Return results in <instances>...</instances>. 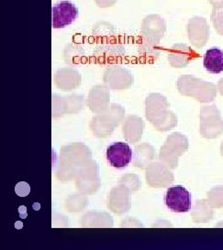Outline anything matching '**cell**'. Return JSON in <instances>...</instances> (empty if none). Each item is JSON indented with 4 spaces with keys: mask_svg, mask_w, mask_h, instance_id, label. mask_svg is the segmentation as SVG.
Wrapping results in <instances>:
<instances>
[{
    "mask_svg": "<svg viewBox=\"0 0 223 250\" xmlns=\"http://www.w3.org/2000/svg\"><path fill=\"white\" fill-rule=\"evenodd\" d=\"M107 160L112 167L122 169L132 162V148L124 142H116L107 148Z\"/></svg>",
    "mask_w": 223,
    "mask_h": 250,
    "instance_id": "cell-5",
    "label": "cell"
},
{
    "mask_svg": "<svg viewBox=\"0 0 223 250\" xmlns=\"http://www.w3.org/2000/svg\"><path fill=\"white\" fill-rule=\"evenodd\" d=\"M116 34V30L111 23L100 21L94 25L92 28V36L99 42L110 41Z\"/></svg>",
    "mask_w": 223,
    "mask_h": 250,
    "instance_id": "cell-10",
    "label": "cell"
},
{
    "mask_svg": "<svg viewBox=\"0 0 223 250\" xmlns=\"http://www.w3.org/2000/svg\"><path fill=\"white\" fill-rule=\"evenodd\" d=\"M165 205L175 213H187L191 209V195L183 186H173L165 194Z\"/></svg>",
    "mask_w": 223,
    "mask_h": 250,
    "instance_id": "cell-2",
    "label": "cell"
},
{
    "mask_svg": "<svg viewBox=\"0 0 223 250\" xmlns=\"http://www.w3.org/2000/svg\"><path fill=\"white\" fill-rule=\"evenodd\" d=\"M166 30V23L161 16L152 14L145 17L141 23V35L152 41L160 42Z\"/></svg>",
    "mask_w": 223,
    "mask_h": 250,
    "instance_id": "cell-6",
    "label": "cell"
},
{
    "mask_svg": "<svg viewBox=\"0 0 223 250\" xmlns=\"http://www.w3.org/2000/svg\"><path fill=\"white\" fill-rule=\"evenodd\" d=\"M199 55L186 44H175L169 52L168 59L173 67L182 68L188 64L190 61L195 59Z\"/></svg>",
    "mask_w": 223,
    "mask_h": 250,
    "instance_id": "cell-7",
    "label": "cell"
},
{
    "mask_svg": "<svg viewBox=\"0 0 223 250\" xmlns=\"http://www.w3.org/2000/svg\"><path fill=\"white\" fill-rule=\"evenodd\" d=\"M97 54L102 60L113 61L119 58L122 54L121 45L118 42H105L97 49Z\"/></svg>",
    "mask_w": 223,
    "mask_h": 250,
    "instance_id": "cell-12",
    "label": "cell"
},
{
    "mask_svg": "<svg viewBox=\"0 0 223 250\" xmlns=\"http://www.w3.org/2000/svg\"><path fill=\"white\" fill-rule=\"evenodd\" d=\"M140 51L142 56H144L145 58L155 60L159 56L161 48H160L159 42L152 41V40L142 37L140 42Z\"/></svg>",
    "mask_w": 223,
    "mask_h": 250,
    "instance_id": "cell-13",
    "label": "cell"
},
{
    "mask_svg": "<svg viewBox=\"0 0 223 250\" xmlns=\"http://www.w3.org/2000/svg\"><path fill=\"white\" fill-rule=\"evenodd\" d=\"M82 48L79 45L69 44L66 49V56L67 60L71 63H76L79 62L82 57Z\"/></svg>",
    "mask_w": 223,
    "mask_h": 250,
    "instance_id": "cell-14",
    "label": "cell"
},
{
    "mask_svg": "<svg viewBox=\"0 0 223 250\" xmlns=\"http://www.w3.org/2000/svg\"><path fill=\"white\" fill-rule=\"evenodd\" d=\"M105 80L112 85L113 89H122L129 86L133 79L130 73L125 70L112 68L106 73Z\"/></svg>",
    "mask_w": 223,
    "mask_h": 250,
    "instance_id": "cell-9",
    "label": "cell"
},
{
    "mask_svg": "<svg viewBox=\"0 0 223 250\" xmlns=\"http://www.w3.org/2000/svg\"><path fill=\"white\" fill-rule=\"evenodd\" d=\"M218 88L220 90L221 94L223 96V79H221L220 82H219V83H218Z\"/></svg>",
    "mask_w": 223,
    "mask_h": 250,
    "instance_id": "cell-18",
    "label": "cell"
},
{
    "mask_svg": "<svg viewBox=\"0 0 223 250\" xmlns=\"http://www.w3.org/2000/svg\"></svg>",
    "mask_w": 223,
    "mask_h": 250,
    "instance_id": "cell-19",
    "label": "cell"
},
{
    "mask_svg": "<svg viewBox=\"0 0 223 250\" xmlns=\"http://www.w3.org/2000/svg\"><path fill=\"white\" fill-rule=\"evenodd\" d=\"M187 34L190 42L201 48L208 42L209 38V26L207 20L201 17H194L187 23Z\"/></svg>",
    "mask_w": 223,
    "mask_h": 250,
    "instance_id": "cell-4",
    "label": "cell"
},
{
    "mask_svg": "<svg viewBox=\"0 0 223 250\" xmlns=\"http://www.w3.org/2000/svg\"><path fill=\"white\" fill-rule=\"evenodd\" d=\"M178 87L185 96H194L201 102H210L216 97V86L211 83L197 79L191 75L179 78Z\"/></svg>",
    "mask_w": 223,
    "mask_h": 250,
    "instance_id": "cell-1",
    "label": "cell"
},
{
    "mask_svg": "<svg viewBox=\"0 0 223 250\" xmlns=\"http://www.w3.org/2000/svg\"><path fill=\"white\" fill-rule=\"evenodd\" d=\"M204 67L210 74L223 72V52L219 48H211L204 55Z\"/></svg>",
    "mask_w": 223,
    "mask_h": 250,
    "instance_id": "cell-8",
    "label": "cell"
},
{
    "mask_svg": "<svg viewBox=\"0 0 223 250\" xmlns=\"http://www.w3.org/2000/svg\"><path fill=\"white\" fill-rule=\"evenodd\" d=\"M56 81L61 89H73L79 83L80 76L76 72L66 69L58 72Z\"/></svg>",
    "mask_w": 223,
    "mask_h": 250,
    "instance_id": "cell-11",
    "label": "cell"
},
{
    "mask_svg": "<svg viewBox=\"0 0 223 250\" xmlns=\"http://www.w3.org/2000/svg\"><path fill=\"white\" fill-rule=\"evenodd\" d=\"M95 2L99 8H106L114 6L117 0H95Z\"/></svg>",
    "mask_w": 223,
    "mask_h": 250,
    "instance_id": "cell-16",
    "label": "cell"
},
{
    "mask_svg": "<svg viewBox=\"0 0 223 250\" xmlns=\"http://www.w3.org/2000/svg\"><path fill=\"white\" fill-rule=\"evenodd\" d=\"M213 8H223V0H208Z\"/></svg>",
    "mask_w": 223,
    "mask_h": 250,
    "instance_id": "cell-17",
    "label": "cell"
},
{
    "mask_svg": "<svg viewBox=\"0 0 223 250\" xmlns=\"http://www.w3.org/2000/svg\"><path fill=\"white\" fill-rule=\"evenodd\" d=\"M78 15L77 8L70 1H60L52 7V27L62 29L74 22Z\"/></svg>",
    "mask_w": 223,
    "mask_h": 250,
    "instance_id": "cell-3",
    "label": "cell"
},
{
    "mask_svg": "<svg viewBox=\"0 0 223 250\" xmlns=\"http://www.w3.org/2000/svg\"><path fill=\"white\" fill-rule=\"evenodd\" d=\"M211 21L216 31L223 36V8H213L211 13Z\"/></svg>",
    "mask_w": 223,
    "mask_h": 250,
    "instance_id": "cell-15",
    "label": "cell"
}]
</instances>
